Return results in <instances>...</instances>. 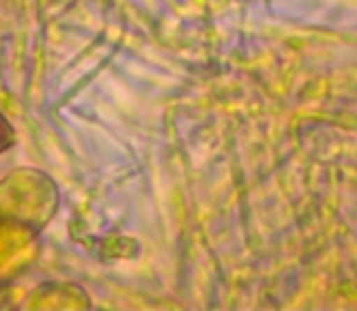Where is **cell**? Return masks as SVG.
I'll use <instances>...</instances> for the list:
<instances>
[{
    "instance_id": "6da1fadb",
    "label": "cell",
    "mask_w": 357,
    "mask_h": 311,
    "mask_svg": "<svg viewBox=\"0 0 357 311\" xmlns=\"http://www.w3.org/2000/svg\"><path fill=\"white\" fill-rule=\"evenodd\" d=\"M13 144H15V129H13V124L3 117V112H0V153L13 146Z\"/></svg>"
}]
</instances>
